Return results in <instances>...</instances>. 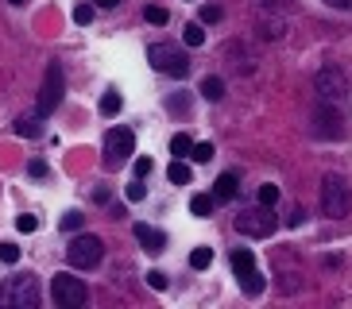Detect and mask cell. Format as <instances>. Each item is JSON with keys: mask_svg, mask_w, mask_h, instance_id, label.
Instances as JSON below:
<instances>
[{"mask_svg": "<svg viewBox=\"0 0 352 309\" xmlns=\"http://www.w3.org/2000/svg\"><path fill=\"white\" fill-rule=\"evenodd\" d=\"M352 209V185L341 174L321 178V213L325 216H349Z\"/></svg>", "mask_w": 352, "mask_h": 309, "instance_id": "obj_1", "label": "cell"}, {"mask_svg": "<svg viewBox=\"0 0 352 309\" xmlns=\"http://www.w3.org/2000/svg\"><path fill=\"white\" fill-rule=\"evenodd\" d=\"M43 301V294H39V282H35V275H16V278H8L4 286H0V306H23V309H35Z\"/></svg>", "mask_w": 352, "mask_h": 309, "instance_id": "obj_2", "label": "cell"}, {"mask_svg": "<svg viewBox=\"0 0 352 309\" xmlns=\"http://www.w3.org/2000/svg\"><path fill=\"white\" fill-rule=\"evenodd\" d=\"M128 154H135V132L124 128V124H116L104 132V166L116 170V166L128 163Z\"/></svg>", "mask_w": 352, "mask_h": 309, "instance_id": "obj_3", "label": "cell"}, {"mask_svg": "<svg viewBox=\"0 0 352 309\" xmlns=\"http://www.w3.org/2000/svg\"><path fill=\"white\" fill-rule=\"evenodd\" d=\"M51 298H54V306H63V309H78V306H85L89 290H85V282L74 278L70 271H58V275L51 278Z\"/></svg>", "mask_w": 352, "mask_h": 309, "instance_id": "obj_4", "label": "cell"}, {"mask_svg": "<svg viewBox=\"0 0 352 309\" xmlns=\"http://www.w3.org/2000/svg\"><path fill=\"white\" fill-rule=\"evenodd\" d=\"M279 228V216L271 213V205H259L256 201V209H244V213L236 216V232H244V236H271Z\"/></svg>", "mask_w": 352, "mask_h": 309, "instance_id": "obj_5", "label": "cell"}, {"mask_svg": "<svg viewBox=\"0 0 352 309\" xmlns=\"http://www.w3.org/2000/svg\"><path fill=\"white\" fill-rule=\"evenodd\" d=\"M147 58L159 73H170V78H186L190 73V58L178 47H166V43H151L147 47Z\"/></svg>", "mask_w": 352, "mask_h": 309, "instance_id": "obj_6", "label": "cell"}, {"mask_svg": "<svg viewBox=\"0 0 352 309\" xmlns=\"http://www.w3.org/2000/svg\"><path fill=\"white\" fill-rule=\"evenodd\" d=\"M63 93H66V82H63V62H47V73H43V89H39V113H54L63 104Z\"/></svg>", "mask_w": 352, "mask_h": 309, "instance_id": "obj_7", "label": "cell"}, {"mask_svg": "<svg viewBox=\"0 0 352 309\" xmlns=\"http://www.w3.org/2000/svg\"><path fill=\"white\" fill-rule=\"evenodd\" d=\"M104 255V244L97 236H74V244L66 247V259H70V267L78 271H94Z\"/></svg>", "mask_w": 352, "mask_h": 309, "instance_id": "obj_8", "label": "cell"}, {"mask_svg": "<svg viewBox=\"0 0 352 309\" xmlns=\"http://www.w3.org/2000/svg\"><path fill=\"white\" fill-rule=\"evenodd\" d=\"M314 89H318L321 101H329V104L349 97V82H344V73L337 70V66H321L318 78H314Z\"/></svg>", "mask_w": 352, "mask_h": 309, "instance_id": "obj_9", "label": "cell"}, {"mask_svg": "<svg viewBox=\"0 0 352 309\" xmlns=\"http://www.w3.org/2000/svg\"><path fill=\"white\" fill-rule=\"evenodd\" d=\"M314 124H318V135H329V139H341L344 128H341V116H337V108H333L329 101H321L318 116H314Z\"/></svg>", "mask_w": 352, "mask_h": 309, "instance_id": "obj_10", "label": "cell"}, {"mask_svg": "<svg viewBox=\"0 0 352 309\" xmlns=\"http://www.w3.org/2000/svg\"><path fill=\"white\" fill-rule=\"evenodd\" d=\"M135 240H140V247H144L147 255H159V251L166 247V236L151 225H135Z\"/></svg>", "mask_w": 352, "mask_h": 309, "instance_id": "obj_11", "label": "cell"}, {"mask_svg": "<svg viewBox=\"0 0 352 309\" xmlns=\"http://www.w3.org/2000/svg\"><path fill=\"white\" fill-rule=\"evenodd\" d=\"M12 128H16V135H23V139H39L43 135V113L39 108H35V113H23Z\"/></svg>", "mask_w": 352, "mask_h": 309, "instance_id": "obj_12", "label": "cell"}, {"mask_svg": "<svg viewBox=\"0 0 352 309\" xmlns=\"http://www.w3.org/2000/svg\"><path fill=\"white\" fill-rule=\"evenodd\" d=\"M256 31L263 35V39H283V31H287V20L283 16H271V12H263L256 20Z\"/></svg>", "mask_w": 352, "mask_h": 309, "instance_id": "obj_13", "label": "cell"}, {"mask_svg": "<svg viewBox=\"0 0 352 309\" xmlns=\"http://www.w3.org/2000/svg\"><path fill=\"white\" fill-rule=\"evenodd\" d=\"M236 194H240V178L236 174H221L217 185H213V197H217V201H232Z\"/></svg>", "mask_w": 352, "mask_h": 309, "instance_id": "obj_14", "label": "cell"}, {"mask_svg": "<svg viewBox=\"0 0 352 309\" xmlns=\"http://www.w3.org/2000/svg\"><path fill=\"white\" fill-rule=\"evenodd\" d=\"M263 275L259 271H248V275H240V290H244V298H256V294H263Z\"/></svg>", "mask_w": 352, "mask_h": 309, "instance_id": "obj_15", "label": "cell"}, {"mask_svg": "<svg viewBox=\"0 0 352 309\" xmlns=\"http://www.w3.org/2000/svg\"><path fill=\"white\" fill-rule=\"evenodd\" d=\"M232 271L240 275H248V271H256V255H252L248 247H240V251H232Z\"/></svg>", "mask_w": 352, "mask_h": 309, "instance_id": "obj_16", "label": "cell"}, {"mask_svg": "<svg viewBox=\"0 0 352 309\" xmlns=\"http://www.w3.org/2000/svg\"><path fill=\"white\" fill-rule=\"evenodd\" d=\"M213 205H217V197H213V194H194V197H190V213H194V216H209V213H213Z\"/></svg>", "mask_w": 352, "mask_h": 309, "instance_id": "obj_17", "label": "cell"}, {"mask_svg": "<svg viewBox=\"0 0 352 309\" xmlns=\"http://www.w3.org/2000/svg\"><path fill=\"white\" fill-rule=\"evenodd\" d=\"M120 108H124V97H120L116 89H109V93L101 97V116H116Z\"/></svg>", "mask_w": 352, "mask_h": 309, "instance_id": "obj_18", "label": "cell"}, {"mask_svg": "<svg viewBox=\"0 0 352 309\" xmlns=\"http://www.w3.org/2000/svg\"><path fill=\"white\" fill-rule=\"evenodd\" d=\"M170 154H178V159H190V154H194V139H190L186 132H178L175 139H170Z\"/></svg>", "mask_w": 352, "mask_h": 309, "instance_id": "obj_19", "label": "cell"}, {"mask_svg": "<svg viewBox=\"0 0 352 309\" xmlns=\"http://www.w3.org/2000/svg\"><path fill=\"white\" fill-rule=\"evenodd\" d=\"M201 97H206V101H221V97H225V82H221V78H206V82H201Z\"/></svg>", "mask_w": 352, "mask_h": 309, "instance_id": "obj_20", "label": "cell"}, {"mask_svg": "<svg viewBox=\"0 0 352 309\" xmlns=\"http://www.w3.org/2000/svg\"><path fill=\"white\" fill-rule=\"evenodd\" d=\"M166 178H170L175 185H186V182H190V166L182 163V159H175V163L166 166Z\"/></svg>", "mask_w": 352, "mask_h": 309, "instance_id": "obj_21", "label": "cell"}, {"mask_svg": "<svg viewBox=\"0 0 352 309\" xmlns=\"http://www.w3.org/2000/svg\"><path fill=\"white\" fill-rule=\"evenodd\" d=\"M209 263H213V251H209V247H194V251H190V267L194 271H206Z\"/></svg>", "mask_w": 352, "mask_h": 309, "instance_id": "obj_22", "label": "cell"}, {"mask_svg": "<svg viewBox=\"0 0 352 309\" xmlns=\"http://www.w3.org/2000/svg\"><path fill=\"white\" fill-rule=\"evenodd\" d=\"M182 39H186V47H201V43H206V27H201V23H186Z\"/></svg>", "mask_w": 352, "mask_h": 309, "instance_id": "obj_23", "label": "cell"}, {"mask_svg": "<svg viewBox=\"0 0 352 309\" xmlns=\"http://www.w3.org/2000/svg\"><path fill=\"white\" fill-rule=\"evenodd\" d=\"M256 201L259 205H275V201H279V185H259V194H256Z\"/></svg>", "mask_w": 352, "mask_h": 309, "instance_id": "obj_24", "label": "cell"}, {"mask_svg": "<svg viewBox=\"0 0 352 309\" xmlns=\"http://www.w3.org/2000/svg\"><path fill=\"white\" fill-rule=\"evenodd\" d=\"M197 16H201V23H221V16H225V12H221V4H201V12H197Z\"/></svg>", "mask_w": 352, "mask_h": 309, "instance_id": "obj_25", "label": "cell"}, {"mask_svg": "<svg viewBox=\"0 0 352 309\" xmlns=\"http://www.w3.org/2000/svg\"><path fill=\"white\" fill-rule=\"evenodd\" d=\"M82 220H85V216L74 209V213H66L63 220H58V228H63V232H78V228H82Z\"/></svg>", "mask_w": 352, "mask_h": 309, "instance_id": "obj_26", "label": "cell"}, {"mask_svg": "<svg viewBox=\"0 0 352 309\" xmlns=\"http://www.w3.org/2000/svg\"><path fill=\"white\" fill-rule=\"evenodd\" d=\"M144 20H147V23H155V27H163V23L170 20V16H166V8H159V4H151V8L144 12Z\"/></svg>", "mask_w": 352, "mask_h": 309, "instance_id": "obj_27", "label": "cell"}, {"mask_svg": "<svg viewBox=\"0 0 352 309\" xmlns=\"http://www.w3.org/2000/svg\"><path fill=\"white\" fill-rule=\"evenodd\" d=\"M16 228H20L23 236H32L35 228H39V216H32V213H23V216H16Z\"/></svg>", "mask_w": 352, "mask_h": 309, "instance_id": "obj_28", "label": "cell"}, {"mask_svg": "<svg viewBox=\"0 0 352 309\" xmlns=\"http://www.w3.org/2000/svg\"><path fill=\"white\" fill-rule=\"evenodd\" d=\"M94 16H97L94 4H78V8H74V23H94Z\"/></svg>", "mask_w": 352, "mask_h": 309, "instance_id": "obj_29", "label": "cell"}, {"mask_svg": "<svg viewBox=\"0 0 352 309\" xmlns=\"http://www.w3.org/2000/svg\"><path fill=\"white\" fill-rule=\"evenodd\" d=\"M124 194H128V201H144V197H147V185L140 182V178H132V185H128Z\"/></svg>", "mask_w": 352, "mask_h": 309, "instance_id": "obj_30", "label": "cell"}, {"mask_svg": "<svg viewBox=\"0 0 352 309\" xmlns=\"http://www.w3.org/2000/svg\"><path fill=\"white\" fill-rule=\"evenodd\" d=\"M190 159H197V163H213V144H194V154Z\"/></svg>", "mask_w": 352, "mask_h": 309, "instance_id": "obj_31", "label": "cell"}, {"mask_svg": "<svg viewBox=\"0 0 352 309\" xmlns=\"http://www.w3.org/2000/svg\"><path fill=\"white\" fill-rule=\"evenodd\" d=\"M147 286H151V290H166V275H163V271H147Z\"/></svg>", "mask_w": 352, "mask_h": 309, "instance_id": "obj_32", "label": "cell"}, {"mask_svg": "<svg viewBox=\"0 0 352 309\" xmlns=\"http://www.w3.org/2000/svg\"><path fill=\"white\" fill-rule=\"evenodd\" d=\"M0 259H4V263H16V259H20V247L16 244H0Z\"/></svg>", "mask_w": 352, "mask_h": 309, "instance_id": "obj_33", "label": "cell"}, {"mask_svg": "<svg viewBox=\"0 0 352 309\" xmlns=\"http://www.w3.org/2000/svg\"><path fill=\"white\" fill-rule=\"evenodd\" d=\"M28 174H32V178H47V163H43V159H32V163H28Z\"/></svg>", "mask_w": 352, "mask_h": 309, "instance_id": "obj_34", "label": "cell"}, {"mask_svg": "<svg viewBox=\"0 0 352 309\" xmlns=\"http://www.w3.org/2000/svg\"><path fill=\"white\" fill-rule=\"evenodd\" d=\"M135 174H140V178L151 174V159H135Z\"/></svg>", "mask_w": 352, "mask_h": 309, "instance_id": "obj_35", "label": "cell"}, {"mask_svg": "<svg viewBox=\"0 0 352 309\" xmlns=\"http://www.w3.org/2000/svg\"><path fill=\"white\" fill-rule=\"evenodd\" d=\"M333 8H352V0H329Z\"/></svg>", "mask_w": 352, "mask_h": 309, "instance_id": "obj_36", "label": "cell"}, {"mask_svg": "<svg viewBox=\"0 0 352 309\" xmlns=\"http://www.w3.org/2000/svg\"><path fill=\"white\" fill-rule=\"evenodd\" d=\"M94 4H101V8H116L120 0H94Z\"/></svg>", "mask_w": 352, "mask_h": 309, "instance_id": "obj_37", "label": "cell"}, {"mask_svg": "<svg viewBox=\"0 0 352 309\" xmlns=\"http://www.w3.org/2000/svg\"><path fill=\"white\" fill-rule=\"evenodd\" d=\"M12 4H16V8H23V4H28V0H12Z\"/></svg>", "mask_w": 352, "mask_h": 309, "instance_id": "obj_38", "label": "cell"}]
</instances>
